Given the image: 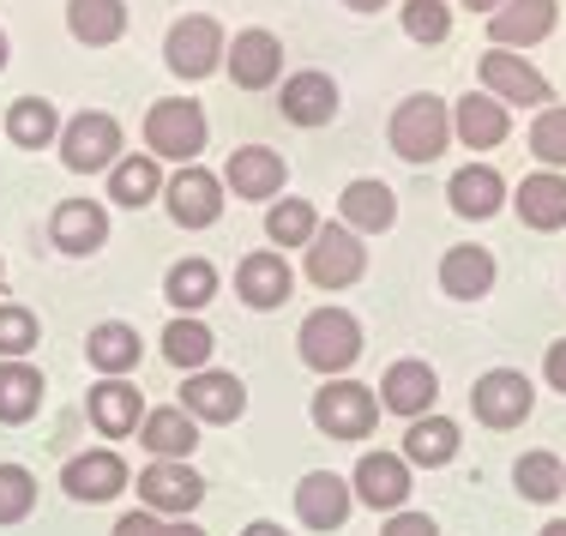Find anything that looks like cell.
<instances>
[{"instance_id":"35","label":"cell","mask_w":566,"mask_h":536,"mask_svg":"<svg viewBox=\"0 0 566 536\" xmlns=\"http://www.w3.org/2000/svg\"><path fill=\"white\" fill-rule=\"evenodd\" d=\"M7 139L12 145H24V151H43L49 139H61V115H55V103H43V97H19L7 109Z\"/></svg>"},{"instance_id":"32","label":"cell","mask_w":566,"mask_h":536,"mask_svg":"<svg viewBox=\"0 0 566 536\" xmlns=\"http://www.w3.org/2000/svg\"><path fill=\"white\" fill-rule=\"evenodd\" d=\"M43 410V374L31 361H0V422H31Z\"/></svg>"},{"instance_id":"13","label":"cell","mask_w":566,"mask_h":536,"mask_svg":"<svg viewBox=\"0 0 566 536\" xmlns=\"http://www.w3.org/2000/svg\"><path fill=\"white\" fill-rule=\"evenodd\" d=\"M181 410L193 422H241V410H248V386H241L235 374L199 368V374H187V386H181Z\"/></svg>"},{"instance_id":"38","label":"cell","mask_w":566,"mask_h":536,"mask_svg":"<svg viewBox=\"0 0 566 536\" xmlns=\"http://www.w3.org/2000/svg\"><path fill=\"white\" fill-rule=\"evenodd\" d=\"M512 482H518L524 501L548 506L555 494H566V464L555 459V452H524V459L512 464Z\"/></svg>"},{"instance_id":"21","label":"cell","mask_w":566,"mask_h":536,"mask_svg":"<svg viewBox=\"0 0 566 536\" xmlns=\"http://www.w3.org/2000/svg\"><path fill=\"white\" fill-rule=\"evenodd\" d=\"M283 176H290L283 157L265 151V145H241V151H229V169H223V181H229L235 199H277Z\"/></svg>"},{"instance_id":"37","label":"cell","mask_w":566,"mask_h":536,"mask_svg":"<svg viewBox=\"0 0 566 536\" xmlns=\"http://www.w3.org/2000/svg\"><path fill=\"white\" fill-rule=\"evenodd\" d=\"M164 296L181 307V314H199V307L218 296V272H211V260H181V265H169Z\"/></svg>"},{"instance_id":"41","label":"cell","mask_w":566,"mask_h":536,"mask_svg":"<svg viewBox=\"0 0 566 536\" xmlns=\"http://www.w3.org/2000/svg\"><path fill=\"white\" fill-rule=\"evenodd\" d=\"M403 36L410 43H447L452 36V7L447 0H403Z\"/></svg>"},{"instance_id":"23","label":"cell","mask_w":566,"mask_h":536,"mask_svg":"<svg viewBox=\"0 0 566 536\" xmlns=\"http://www.w3.org/2000/svg\"><path fill=\"white\" fill-rule=\"evenodd\" d=\"M338 211H344V230H356V235H380V230H392V223H398L392 187H386V181H368V176L344 187Z\"/></svg>"},{"instance_id":"34","label":"cell","mask_w":566,"mask_h":536,"mask_svg":"<svg viewBox=\"0 0 566 536\" xmlns=\"http://www.w3.org/2000/svg\"><path fill=\"white\" fill-rule=\"evenodd\" d=\"M164 193V169H157V157H120V164L109 169V199L127 211L151 206V199Z\"/></svg>"},{"instance_id":"26","label":"cell","mask_w":566,"mask_h":536,"mask_svg":"<svg viewBox=\"0 0 566 536\" xmlns=\"http://www.w3.org/2000/svg\"><path fill=\"white\" fill-rule=\"evenodd\" d=\"M452 133L470 145V151H494V145L512 133V115H506V103L489 97V91H482V97L470 91V97L452 109Z\"/></svg>"},{"instance_id":"22","label":"cell","mask_w":566,"mask_h":536,"mask_svg":"<svg viewBox=\"0 0 566 536\" xmlns=\"http://www.w3.org/2000/svg\"><path fill=\"white\" fill-rule=\"evenodd\" d=\"M61 488L73 501H115L127 488V464H120V452H78L61 471Z\"/></svg>"},{"instance_id":"33","label":"cell","mask_w":566,"mask_h":536,"mask_svg":"<svg viewBox=\"0 0 566 536\" xmlns=\"http://www.w3.org/2000/svg\"><path fill=\"white\" fill-rule=\"evenodd\" d=\"M139 440L157 452V459H187V452L199 446V422L187 417L181 404H175V410H151V417L139 422Z\"/></svg>"},{"instance_id":"29","label":"cell","mask_w":566,"mask_h":536,"mask_svg":"<svg viewBox=\"0 0 566 536\" xmlns=\"http://www.w3.org/2000/svg\"><path fill=\"white\" fill-rule=\"evenodd\" d=\"M458 459V422L452 417H416L403 428V464H422V471H440V464Z\"/></svg>"},{"instance_id":"49","label":"cell","mask_w":566,"mask_h":536,"mask_svg":"<svg viewBox=\"0 0 566 536\" xmlns=\"http://www.w3.org/2000/svg\"><path fill=\"white\" fill-rule=\"evenodd\" d=\"M344 7H356V12H380L386 0H344Z\"/></svg>"},{"instance_id":"52","label":"cell","mask_w":566,"mask_h":536,"mask_svg":"<svg viewBox=\"0 0 566 536\" xmlns=\"http://www.w3.org/2000/svg\"><path fill=\"white\" fill-rule=\"evenodd\" d=\"M0 277H7V265H0Z\"/></svg>"},{"instance_id":"44","label":"cell","mask_w":566,"mask_h":536,"mask_svg":"<svg viewBox=\"0 0 566 536\" xmlns=\"http://www.w3.org/2000/svg\"><path fill=\"white\" fill-rule=\"evenodd\" d=\"M115 536H206L199 525H187V518H175V525H164L157 513H127L115 525Z\"/></svg>"},{"instance_id":"47","label":"cell","mask_w":566,"mask_h":536,"mask_svg":"<svg viewBox=\"0 0 566 536\" xmlns=\"http://www.w3.org/2000/svg\"><path fill=\"white\" fill-rule=\"evenodd\" d=\"M241 536H290V530H283V525H272V518H253V525L241 530Z\"/></svg>"},{"instance_id":"40","label":"cell","mask_w":566,"mask_h":536,"mask_svg":"<svg viewBox=\"0 0 566 536\" xmlns=\"http://www.w3.org/2000/svg\"><path fill=\"white\" fill-rule=\"evenodd\" d=\"M531 157H543L555 176L566 169V103L536 109V120H531Z\"/></svg>"},{"instance_id":"51","label":"cell","mask_w":566,"mask_h":536,"mask_svg":"<svg viewBox=\"0 0 566 536\" xmlns=\"http://www.w3.org/2000/svg\"><path fill=\"white\" fill-rule=\"evenodd\" d=\"M0 73H7V31H0Z\"/></svg>"},{"instance_id":"43","label":"cell","mask_w":566,"mask_h":536,"mask_svg":"<svg viewBox=\"0 0 566 536\" xmlns=\"http://www.w3.org/2000/svg\"><path fill=\"white\" fill-rule=\"evenodd\" d=\"M36 350V314L31 307H0V356L24 361Z\"/></svg>"},{"instance_id":"46","label":"cell","mask_w":566,"mask_h":536,"mask_svg":"<svg viewBox=\"0 0 566 536\" xmlns=\"http://www.w3.org/2000/svg\"><path fill=\"white\" fill-rule=\"evenodd\" d=\"M543 374H548V386H555V392H566V338H560V344H548Z\"/></svg>"},{"instance_id":"18","label":"cell","mask_w":566,"mask_h":536,"mask_svg":"<svg viewBox=\"0 0 566 536\" xmlns=\"http://www.w3.org/2000/svg\"><path fill=\"white\" fill-rule=\"evenodd\" d=\"M434 398H440V374L428 368V361H392V368H386L380 404L392 410V417L416 422V417H428V410H434Z\"/></svg>"},{"instance_id":"20","label":"cell","mask_w":566,"mask_h":536,"mask_svg":"<svg viewBox=\"0 0 566 536\" xmlns=\"http://www.w3.org/2000/svg\"><path fill=\"white\" fill-rule=\"evenodd\" d=\"M290 290H295V272H290L283 253H248V260L235 265V296L248 307H260V314L265 307H283Z\"/></svg>"},{"instance_id":"45","label":"cell","mask_w":566,"mask_h":536,"mask_svg":"<svg viewBox=\"0 0 566 536\" xmlns=\"http://www.w3.org/2000/svg\"><path fill=\"white\" fill-rule=\"evenodd\" d=\"M380 536H440V525H434L428 513H392Z\"/></svg>"},{"instance_id":"16","label":"cell","mask_w":566,"mask_h":536,"mask_svg":"<svg viewBox=\"0 0 566 536\" xmlns=\"http://www.w3.org/2000/svg\"><path fill=\"white\" fill-rule=\"evenodd\" d=\"M277 109L283 120H295V127H326V120H338V85H332V73H290L277 91Z\"/></svg>"},{"instance_id":"15","label":"cell","mask_w":566,"mask_h":536,"mask_svg":"<svg viewBox=\"0 0 566 536\" xmlns=\"http://www.w3.org/2000/svg\"><path fill=\"white\" fill-rule=\"evenodd\" d=\"M229 78H235L241 91H272L277 78H283V43L272 31H241L235 43H229Z\"/></svg>"},{"instance_id":"36","label":"cell","mask_w":566,"mask_h":536,"mask_svg":"<svg viewBox=\"0 0 566 536\" xmlns=\"http://www.w3.org/2000/svg\"><path fill=\"white\" fill-rule=\"evenodd\" d=\"M211 350H218V338H211V326L206 319H169V332H164V356L175 361V368H187V374H199L211 361Z\"/></svg>"},{"instance_id":"25","label":"cell","mask_w":566,"mask_h":536,"mask_svg":"<svg viewBox=\"0 0 566 536\" xmlns=\"http://www.w3.org/2000/svg\"><path fill=\"white\" fill-rule=\"evenodd\" d=\"M447 199H452L458 218H494V211L506 206V181H501L494 164H464L447 181Z\"/></svg>"},{"instance_id":"39","label":"cell","mask_w":566,"mask_h":536,"mask_svg":"<svg viewBox=\"0 0 566 536\" xmlns=\"http://www.w3.org/2000/svg\"><path fill=\"white\" fill-rule=\"evenodd\" d=\"M314 230H319V218H314L307 199H277V206L265 211V235H272L277 248H307Z\"/></svg>"},{"instance_id":"48","label":"cell","mask_w":566,"mask_h":536,"mask_svg":"<svg viewBox=\"0 0 566 536\" xmlns=\"http://www.w3.org/2000/svg\"><path fill=\"white\" fill-rule=\"evenodd\" d=\"M464 7H470V12H501L506 0H464Z\"/></svg>"},{"instance_id":"30","label":"cell","mask_w":566,"mask_h":536,"mask_svg":"<svg viewBox=\"0 0 566 536\" xmlns=\"http://www.w3.org/2000/svg\"><path fill=\"white\" fill-rule=\"evenodd\" d=\"M91 422H97L109 440L133 434V428L145 422V417H139V386H127V380H103V386H91Z\"/></svg>"},{"instance_id":"24","label":"cell","mask_w":566,"mask_h":536,"mask_svg":"<svg viewBox=\"0 0 566 536\" xmlns=\"http://www.w3.org/2000/svg\"><path fill=\"white\" fill-rule=\"evenodd\" d=\"M512 211L524 218V230H560L566 223V176L543 169V176H524L518 193H512Z\"/></svg>"},{"instance_id":"7","label":"cell","mask_w":566,"mask_h":536,"mask_svg":"<svg viewBox=\"0 0 566 536\" xmlns=\"http://www.w3.org/2000/svg\"><path fill=\"white\" fill-rule=\"evenodd\" d=\"M361 272H368L361 235L344 230V223H319L314 241H307V277H314L319 290H349Z\"/></svg>"},{"instance_id":"27","label":"cell","mask_w":566,"mask_h":536,"mask_svg":"<svg viewBox=\"0 0 566 536\" xmlns=\"http://www.w3.org/2000/svg\"><path fill=\"white\" fill-rule=\"evenodd\" d=\"M66 31L85 49H109L127 36V7L120 0H66Z\"/></svg>"},{"instance_id":"28","label":"cell","mask_w":566,"mask_h":536,"mask_svg":"<svg viewBox=\"0 0 566 536\" xmlns=\"http://www.w3.org/2000/svg\"><path fill=\"white\" fill-rule=\"evenodd\" d=\"M440 290H447L452 302H476L494 290V253L489 248H447V260H440Z\"/></svg>"},{"instance_id":"42","label":"cell","mask_w":566,"mask_h":536,"mask_svg":"<svg viewBox=\"0 0 566 536\" xmlns=\"http://www.w3.org/2000/svg\"><path fill=\"white\" fill-rule=\"evenodd\" d=\"M36 506V476L24 464H0V525H19Z\"/></svg>"},{"instance_id":"14","label":"cell","mask_w":566,"mask_h":536,"mask_svg":"<svg viewBox=\"0 0 566 536\" xmlns=\"http://www.w3.org/2000/svg\"><path fill=\"white\" fill-rule=\"evenodd\" d=\"M349 506H356V488L338 471H307L295 482V518L307 530H338L349 518Z\"/></svg>"},{"instance_id":"6","label":"cell","mask_w":566,"mask_h":536,"mask_svg":"<svg viewBox=\"0 0 566 536\" xmlns=\"http://www.w3.org/2000/svg\"><path fill=\"white\" fill-rule=\"evenodd\" d=\"M61 164L73 176H97V169H115L120 164V120L103 115V109H85L61 127Z\"/></svg>"},{"instance_id":"19","label":"cell","mask_w":566,"mask_h":536,"mask_svg":"<svg viewBox=\"0 0 566 536\" xmlns=\"http://www.w3.org/2000/svg\"><path fill=\"white\" fill-rule=\"evenodd\" d=\"M49 235H55L61 253L85 260V253H97L103 241H109V211H103L97 199H61L55 218H49Z\"/></svg>"},{"instance_id":"12","label":"cell","mask_w":566,"mask_h":536,"mask_svg":"<svg viewBox=\"0 0 566 536\" xmlns=\"http://www.w3.org/2000/svg\"><path fill=\"white\" fill-rule=\"evenodd\" d=\"M139 501H145V513L187 518L206 501V482H199V471H187V459H157L151 471H139Z\"/></svg>"},{"instance_id":"3","label":"cell","mask_w":566,"mask_h":536,"mask_svg":"<svg viewBox=\"0 0 566 536\" xmlns=\"http://www.w3.org/2000/svg\"><path fill=\"white\" fill-rule=\"evenodd\" d=\"M206 139H211V120L187 97H164V103H151V115H145V145H151V157L193 164V157L206 151Z\"/></svg>"},{"instance_id":"17","label":"cell","mask_w":566,"mask_h":536,"mask_svg":"<svg viewBox=\"0 0 566 536\" xmlns=\"http://www.w3.org/2000/svg\"><path fill=\"white\" fill-rule=\"evenodd\" d=\"M560 7L555 0H506L501 12H489V43L494 49H531L543 36H555Z\"/></svg>"},{"instance_id":"1","label":"cell","mask_w":566,"mask_h":536,"mask_svg":"<svg viewBox=\"0 0 566 536\" xmlns=\"http://www.w3.org/2000/svg\"><path fill=\"white\" fill-rule=\"evenodd\" d=\"M295 344H302L307 368L332 380V374H349L361 361V319L349 307H314L302 319V332H295Z\"/></svg>"},{"instance_id":"50","label":"cell","mask_w":566,"mask_h":536,"mask_svg":"<svg viewBox=\"0 0 566 536\" xmlns=\"http://www.w3.org/2000/svg\"><path fill=\"white\" fill-rule=\"evenodd\" d=\"M536 536H566V518H548V525L536 530Z\"/></svg>"},{"instance_id":"5","label":"cell","mask_w":566,"mask_h":536,"mask_svg":"<svg viewBox=\"0 0 566 536\" xmlns=\"http://www.w3.org/2000/svg\"><path fill=\"white\" fill-rule=\"evenodd\" d=\"M380 422V398L374 386L356 380H326V392H314V428L332 440H368Z\"/></svg>"},{"instance_id":"9","label":"cell","mask_w":566,"mask_h":536,"mask_svg":"<svg viewBox=\"0 0 566 536\" xmlns=\"http://www.w3.org/2000/svg\"><path fill=\"white\" fill-rule=\"evenodd\" d=\"M164 199H169V218L181 230H211L223 218V181L199 164H181V176L164 181Z\"/></svg>"},{"instance_id":"11","label":"cell","mask_w":566,"mask_h":536,"mask_svg":"<svg viewBox=\"0 0 566 536\" xmlns=\"http://www.w3.org/2000/svg\"><path fill=\"white\" fill-rule=\"evenodd\" d=\"M349 488L374 513H403V501H410V464H403V452H361Z\"/></svg>"},{"instance_id":"4","label":"cell","mask_w":566,"mask_h":536,"mask_svg":"<svg viewBox=\"0 0 566 536\" xmlns=\"http://www.w3.org/2000/svg\"><path fill=\"white\" fill-rule=\"evenodd\" d=\"M223 55H229V43H223V24L211 19V12H187V19H175L169 36H164V61H169V73H181V78L218 73Z\"/></svg>"},{"instance_id":"8","label":"cell","mask_w":566,"mask_h":536,"mask_svg":"<svg viewBox=\"0 0 566 536\" xmlns=\"http://www.w3.org/2000/svg\"><path fill=\"white\" fill-rule=\"evenodd\" d=\"M470 410H476L482 428H518L536 410V392L518 368H489L476 386H470Z\"/></svg>"},{"instance_id":"10","label":"cell","mask_w":566,"mask_h":536,"mask_svg":"<svg viewBox=\"0 0 566 536\" xmlns=\"http://www.w3.org/2000/svg\"><path fill=\"white\" fill-rule=\"evenodd\" d=\"M482 85H489L494 103H524V109H548V103H555L548 78L524 55H512V49H489V55H482Z\"/></svg>"},{"instance_id":"2","label":"cell","mask_w":566,"mask_h":536,"mask_svg":"<svg viewBox=\"0 0 566 536\" xmlns=\"http://www.w3.org/2000/svg\"><path fill=\"white\" fill-rule=\"evenodd\" d=\"M386 133H392V151L403 164H434L452 139V109L440 97H428V91H416V97H403L392 109V127Z\"/></svg>"},{"instance_id":"31","label":"cell","mask_w":566,"mask_h":536,"mask_svg":"<svg viewBox=\"0 0 566 536\" xmlns=\"http://www.w3.org/2000/svg\"><path fill=\"white\" fill-rule=\"evenodd\" d=\"M85 356H91V368H103L109 380H120L127 368H139V332L120 326V319H103V326H91Z\"/></svg>"}]
</instances>
